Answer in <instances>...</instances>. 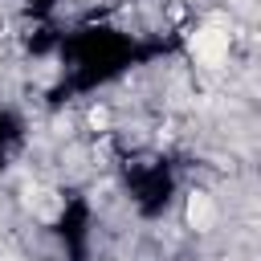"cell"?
Listing matches in <instances>:
<instances>
[{
    "label": "cell",
    "instance_id": "cell-1",
    "mask_svg": "<svg viewBox=\"0 0 261 261\" xmlns=\"http://www.w3.org/2000/svg\"><path fill=\"white\" fill-rule=\"evenodd\" d=\"M188 45H192V57H196L200 65H208V69H216V65L228 57V33H224V29H216V24L196 29Z\"/></svg>",
    "mask_w": 261,
    "mask_h": 261
},
{
    "label": "cell",
    "instance_id": "cell-2",
    "mask_svg": "<svg viewBox=\"0 0 261 261\" xmlns=\"http://www.w3.org/2000/svg\"><path fill=\"white\" fill-rule=\"evenodd\" d=\"M212 220H216V208H212L208 192H192V200H188V224H192L196 232H208Z\"/></svg>",
    "mask_w": 261,
    "mask_h": 261
}]
</instances>
